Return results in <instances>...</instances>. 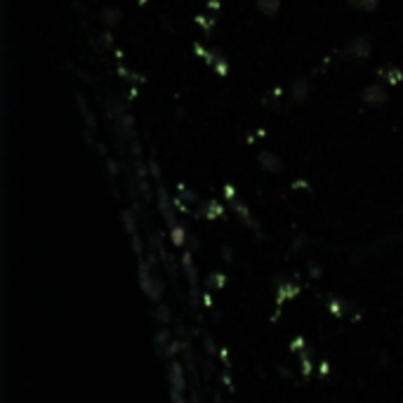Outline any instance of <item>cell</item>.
I'll list each match as a JSON object with an SVG mask.
<instances>
[{"mask_svg": "<svg viewBox=\"0 0 403 403\" xmlns=\"http://www.w3.org/2000/svg\"><path fill=\"white\" fill-rule=\"evenodd\" d=\"M373 52V43L368 36H358V38H351L349 43H347V47L342 50V57L345 59H358V62H363V59H368Z\"/></svg>", "mask_w": 403, "mask_h": 403, "instance_id": "6da1fadb", "label": "cell"}, {"mask_svg": "<svg viewBox=\"0 0 403 403\" xmlns=\"http://www.w3.org/2000/svg\"><path fill=\"white\" fill-rule=\"evenodd\" d=\"M361 99H363V104H366V107L378 109V107H384V104H387L389 92L384 90L382 85H378V83H373V85H368L366 90L361 92Z\"/></svg>", "mask_w": 403, "mask_h": 403, "instance_id": "7a4b0ae2", "label": "cell"}, {"mask_svg": "<svg viewBox=\"0 0 403 403\" xmlns=\"http://www.w3.org/2000/svg\"><path fill=\"white\" fill-rule=\"evenodd\" d=\"M257 161L267 173H281V170H283V161H281V156L274 151H259Z\"/></svg>", "mask_w": 403, "mask_h": 403, "instance_id": "3957f363", "label": "cell"}, {"mask_svg": "<svg viewBox=\"0 0 403 403\" xmlns=\"http://www.w3.org/2000/svg\"><path fill=\"white\" fill-rule=\"evenodd\" d=\"M378 76L382 78L384 83H391V85H396V83H401L403 80V71L401 69H396L394 64H384L382 69L378 71Z\"/></svg>", "mask_w": 403, "mask_h": 403, "instance_id": "277c9868", "label": "cell"}, {"mask_svg": "<svg viewBox=\"0 0 403 403\" xmlns=\"http://www.w3.org/2000/svg\"><path fill=\"white\" fill-rule=\"evenodd\" d=\"M292 102H305V99L309 97V80L305 78H297L295 83H292Z\"/></svg>", "mask_w": 403, "mask_h": 403, "instance_id": "5b68a950", "label": "cell"}, {"mask_svg": "<svg viewBox=\"0 0 403 403\" xmlns=\"http://www.w3.org/2000/svg\"><path fill=\"white\" fill-rule=\"evenodd\" d=\"M257 10L264 17H276L281 10V0H257Z\"/></svg>", "mask_w": 403, "mask_h": 403, "instance_id": "8992f818", "label": "cell"}, {"mask_svg": "<svg viewBox=\"0 0 403 403\" xmlns=\"http://www.w3.org/2000/svg\"><path fill=\"white\" fill-rule=\"evenodd\" d=\"M347 3H349V8L361 10V12H373V10H378L380 0H347Z\"/></svg>", "mask_w": 403, "mask_h": 403, "instance_id": "52a82bcc", "label": "cell"}, {"mask_svg": "<svg viewBox=\"0 0 403 403\" xmlns=\"http://www.w3.org/2000/svg\"><path fill=\"white\" fill-rule=\"evenodd\" d=\"M102 19H104V24L107 26H116L120 21V10L118 8H104Z\"/></svg>", "mask_w": 403, "mask_h": 403, "instance_id": "ba28073f", "label": "cell"}, {"mask_svg": "<svg viewBox=\"0 0 403 403\" xmlns=\"http://www.w3.org/2000/svg\"><path fill=\"white\" fill-rule=\"evenodd\" d=\"M217 71H219V74H226V71H229V64H226L224 59H219V62H217Z\"/></svg>", "mask_w": 403, "mask_h": 403, "instance_id": "9c48e42d", "label": "cell"}]
</instances>
